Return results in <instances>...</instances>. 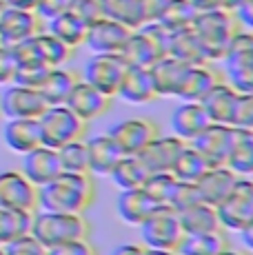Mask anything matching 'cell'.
<instances>
[{
  "label": "cell",
  "instance_id": "6da1fadb",
  "mask_svg": "<svg viewBox=\"0 0 253 255\" xmlns=\"http://www.w3.org/2000/svg\"><path fill=\"white\" fill-rule=\"evenodd\" d=\"M96 200V178L91 173L60 171L51 182L38 186V209L60 213H85Z\"/></svg>",
  "mask_w": 253,
  "mask_h": 255
},
{
  "label": "cell",
  "instance_id": "7a4b0ae2",
  "mask_svg": "<svg viewBox=\"0 0 253 255\" xmlns=\"http://www.w3.org/2000/svg\"><path fill=\"white\" fill-rule=\"evenodd\" d=\"M191 29L202 47L204 60L220 62L231 38L242 27L238 22L233 9L220 7V9H209V11H198L191 22Z\"/></svg>",
  "mask_w": 253,
  "mask_h": 255
},
{
  "label": "cell",
  "instance_id": "3957f363",
  "mask_svg": "<svg viewBox=\"0 0 253 255\" xmlns=\"http://www.w3.org/2000/svg\"><path fill=\"white\" fill-rule=\"evenodd\" d=\"M33 238L45 249L69 242L78 238H89V220L82 213H60V211H40L33 213L31 231Z\"/></svg>",
  "mask_w": 253,
  "mask_h": 255
},
{
  "label": "cell",
  "instance_id": "277c9868",
  "mask_svg": "<svg viewBox=\"0 0 253 255\" xmlns=\"http://www.w3.org/2000/svg\"><path fill=\"white\" fill-rule=\"evenodd\" d=\"M222 78L238 93H253V31L238 29L222 56Z\"/></svg>",
  "mask_w": 253,
  "mask_h": 255
},
{
  "label": "cell",
  "instance_id": "5b68a950",
  "mask_svg": "<svg viewBox=\"0 0 253 255\" xmlns=\"http://www.w3.org/2000/svg\"><path fill=\"white\" fill-rule=\"evenodd\" d=\"M38 125H40L42 144L58 149L71 140L85 138L89 122L80 120L67 105H49L38 118Z\"/></svg>",
  "mask_w": 253,
  "mask_h": 255
},
{
  "label": "cell",
  "instance_id": "8992f818",
  "mask_svg": "<svg viewBox=\"0 0 253 255\" xmlns=\"http://www.w3.org/2000/svg\"><path fill=\"white\" fill-rule=\"evenodd\" d=\"M169 36L171 31L162 27L160 22H144L142 27L133 29L123 49V56L133 67H151L158 58L167 53Z\"/></svg>",
  "mask_w": 253,
  "mask_h": 255
},
{
  "label": "cell",
  "instance_id": "52a82bcc",
  "mask_svg": "<svg viewBox=\"0 0 253 255\" xmlns=\"http://www.w3.org/2000/svg\"><path fill=\"white\" fill-rule=\"evenodd\" d=\"M138 229H140V242L147 249L176 251L180 240L184 238L178 211L171 209L169 204H158Z\"/></svg>",
  "mask_w": 253,
  "mask_h": 255
},
{
  "label": "cell",
  "instance_id": "ba28073f",
  "mask_svg": "<svg viewBox=\"0 0 253 255\" xmlns=\"http://www.w3.org/2000/svg\"><path fill=\"white\" fill-rule=\"evenodd\" d=\"M126 69H129V62L123 53H94L85 65L82 80L89 82L105 96L116 98Z\"/></svg>",
  "mask_w": 253,
  "mask_h": 255
},
{
  "label": "cell",
  "instance_id": "9c48e42d",
  "mask_svg": "<svg viewBox=\"0 0 253 255\" xmlns=\"http://www.w3.org/2000/svg\"><path fill=\"white\" fill-rule=\"evenodd\" d=\"M218 218L222 229L240 231L253 220V178H240L231 193L218 204Z\"/></svg>",
  "mask_w": 253,
  "mask_h": 255
},
{
  "label": "cell",
  "instance_id": "30bf717a",
  "mask_svg": "<svg viewBox=\"0 0 253 255\" xmlns=\"http://www.w3.org/2000/svg\"><path fill=\"white\" fill-rule=\"evenodd\" d=\"M107 133L118 144L123 155H138L155 135H160V127L151 118H125L111 125Z\"/></svg>",
  "mask_w": 253,
  "mask_h": 255
},
{
  "label": "cell",
  "instance_id": "8fae6325",
  "mask_svg": "<svg viewBox=\"0 0 253 255\" xmlns=\"http://www.w3.org/2000/svg\"><path fill=\"white\" fill-rule=\"evenodd\" d=\"M42 31V20L33 9L11 7L0 0V42L2 45H18L27 38Z\"/></svg>",
  "mask_w": 253,
  "mask_h": 255
},
{
  "label": "cell",
  "instance_id": "7c38bea8",
  "mask_svg": "<svg viewBox=\"0 0 253 255\" xmlns=\"http://www.w3.org/2000/svg\"><path fill=\"white\" fill-rule=\"evenodd\" d=\"M0 207L16 211H38V186L22 171H0Z\"/></svg>",
  "mask_w": 253,
  "mask_h": 255
},
{
  "label": "cell",
  "instance_id": "4fadbf2b",
  "mask_svg": "<svg viewBox=\"0 0 253 255\" xmlns=\"http://www.w3.org/2000/svg\"><path fill=\"white\" fill-rule=\"evenodd\" d=\"M233 133H236V127L209 122L189 144L202 155L204 162L209 166H220L227 162L229 149H231V142H233Z\"/></svg>",
  "mask_w": 253,
  "mask_h": 255
},
{
  "label": "cell",
  "instance_id": "5bb4252c",
  "mask_svg": "<svg viewBox=\"0 0 253 255\" xmlns=\"http://www.w3.org/2000/svg\"><path fill=\"white\" fill-rule=\"evenodd\" d=\"M47 102L42 93L33 87L9 85L0 96V116H7L9 120H20V118H40L47 109Z\"/></svg>",
  "mask_w": 253,
  "mask_h": 255
},
{
  "label": "cell",
  "instance_id": "9a60e30c",
  "mask_svg": "<svg viewBox=\"0 0 253 255\" xmlns=\"http://www.w3.org/2000/svg\"><path fill=\"white\" fill-rule=\"evenodd\" d=\"M129 36L131 29H126L125 24L100 16L87 27L85 47L91 53H123Z\"/></svg>",
  "mask_w": 253,
  "mask_h": 255
},
{
  "label": "cell",
  "instance_id": "2e32d148",
  "mask_svg": "<svg viewBox=\"0 0 253 255\" xmlns=\"http://www.w3.org/2000/svg\"><path fill=\"white\" fill-rule=\"evenodd\" d=\"M220 80H225V78H222V71L216 67V62L189 65L176 91V98L182 102H200L209 93V89Z\"/></svg>",
  "mask_w": 253,
  "mask_h": 255
},
{
  "label": "cell",
  "instance_id": "e0dca14e",
  "mask_svg": "<svg viewBox=\"0 0 253 255\" xmlns=\"http://www.w3.org/2000/svg\"><path fill=\"white\" fill-rule=\"evenodd\" d=\"M111 100H114V98L105 96V93L98 91L96 87H91L89 82L78 80L74 85V89L69 91V96H67L65 105L69 107L80 120L91 122L109 111Z\"/></svg>",
  "mask_w": 253,
  "mask_h": 255
},
{
  "label": "cell",
  "instance_id": "ac0fdd59",
  "mask_svg": "<svg viewBox=\"0 0 253 255\" xmlns=\"http://www.w3.org/2000/svg\"><path fill=\"white\" fill-rule=\"evenodd\" d=\"M116 98L125 100L126 105H149V102L158 100V93H155L149 67L129 65V69H126L123 82L118 87Z\"/></svg>",
  "mask_w": 253,
  "mask_h": 255
},
{
  "label": "cell",
  "instance_id": "d6986e66",
  "mask_svg": "<svg viewBox=\"0 0 253 255\" xmlns=\"http://www.w3.org/2000/svg\"><path fill=\"white\" fill-rule=\"evenodd\" d=\"M184 144H187V142L176 138L173 133L171 135L160 133V135H155V138L149 142L138 155L151 173L171 171V166H173V162H176V158L180 155V151L184 149Z\"/></svg>",
  "mask_w": 253,
  "mask_h": 255
},
{
  "label": "cell",
  "instance_id": "ffe728a7",
  "mask_svg": "<svg viewBox=\"0 0 253 255\" xmlns=\"http://www.w3.org/2000/svg\"><path fill=\"white\" fill-rule=\"evenodd\" d=\"M238 100H240V93L233 89L227 80H220L218 85H213L209 89V93L200 100V105L204 107V111H207L211 122L233 127V116H236Z\"/></svg>",
  "mask_w": 253,
  "mask_h": 255
},
{
  "label": "cell",
  "instance_id": "44dd1931",
  "mask_svg": "<svg viewBox=\"0 0 253 255\" xmlns=\"http://www.w3.org/2000/svg\"><path fill=\"white\" fill-rule=\"evenodd\" d=\"M20 171L36 186H42V184L51 182V180L62 171L60 169V160H58V151L51 149V146H45V144L27 151Z\"/></svg>",
  "mask_w": 253,
  "mask_h": 255
},
{
  "label": "cell",
  "instance_id": "7402d4cb",
  "mask_svg": "<svg viewBox=\"0 0 253 255\" xmlns=\"http://www.w3.org/2000/svg\"><path fill=\"white\" fill-rule=\"evenodd\" d=\"M238 180H240V175L233 173L227 164H220V166H209L196 184L204 202L218 207L231 193V189L236 186Z\"/></svg>",
  "mask_w": 253,
  "mask_h": 255
},
{
  "label": "cell",
  "instance_id": "603a6c76",
  "mask_svg": "<svg viewBox=\"0 0 253 255\" xmlns=\"http://www.w3.org/2000/svg\"><path fill=\"white\" fill-rule=\"evenodd\" d=\"M209 122L211 120L200 102H180L171 114V133L184 142H191Z\"/></svg>",
  "mask_w": 253,
  "mask_h": 255
},
{
  "label": "cell",
  "instance_id": "cb8c5ba5",
  "mask_svg": "<svg viewBox=\"0 0 253 255\" xmlns=\"http://www.w3.org/2000/svg\"><path fill=\"white\" fill-rule=\"evenodd\" d=\"M187 67H189L187 62L178 60V58L169 56V53H164L162 58H158V60L149 67L158 98H176V91H178L180 82H182V76H184V71H187Z\"/></svg>",
  "mask_w": 253,
  "mask_h": 255
},
{
  "label": "cell",
  "instance_id": "d4e9b609",
  "mask_svg": "<svg viewBox=\"0 0 253 255\" xmlns=\"http://www.w3.org/2000/svg\"><path fill=\"white\" fill-rule=\"evenodd\" d=\"M158 207L142 189H126L120 191L116 198V213L129 227H140L144 220L149 218V213Z\"/></svg>",
  "mask_w": 253,
  "mask_h": 255
},
{
  "label": "cell",
  "instance_id": "484cf974",
  "mask_svg": "<svg viewBox=\"0 0 253 255\" xmlns=\"http://www.w3.org/2000/svg\"><path fill=\"white\" fill-rule=\"evenodd\" d=\"M87 151H89V173L98 175V178H109L111 169L116 166L120 158H123V151L118 149L109 133H100L96 138L87 140Z\"/></svg>",
  "mask_w": 253,
  "mask_h": 255
},
{
  "label": "cell",
  "instance_id": "4316f807",
  "mask_svg": "<svg viewBox=\"0 0 253 255\" xmlns=\"http://www.w3.org/2000/svg\"><path fill=\"white\" fill-rule=\"evenodd\" d=\"M2 138L7 142V146L16 153L25 155L27 151L36 149L42 144L40 140V125L38 118H20V120H9L4 125Z\"/></svg>",
  "mask_w": 253,
  "mask_h": 255
},
{
  "label": "cell",
  "instance_id": "83f0119b",
  "mask_svg": "<svg viewBox=\"0 0 253 255\" xmlns=\"http://www.w3.org/2000/svg\"><path fill=\"white\" fill-rule=\"evenodd\" d=\"M180 227L184 235L189 233H211V231H222L220 218H218V209L209 202H196L193 207H187L178 211Z\"/></svg>",
  "mask_w": 253,
  "mask_h": 255
},
{
  "label": "cell",
  "instance_id": "f1b7e54d",
  "mask_svg": "<svg viewBox=\"0 0 253 255\" xmlns=\"http://www.w3.org/2000/svg\"><path fill=\"white\" fill-rule=\"evenodd\" d=\"M80 80V76L74 69H67V67H51L47 71L45 80L40 82L38 91L42 93L47 105H65L69 91L74 89V85Z\"/></svg>",
  "mask_w": 253,
  "mask_h": 255
},
{
  "label": "cell",
  "instance_id": "f546056e",
  "mask_svg": "<svg viewBox=\"0 0 253 255\" xmlns=\"http://www.w3.org/2000/svg\"><path fill=\"white\" fill-rule=\"evenodd\" d=\"M233 173L240 178H253V131L251 129H238L233 133L231 149H229L227 162Z\"/></svg>",
  "mask_w": 253,
  "mask_h": 255
},
{
  "label": "cell",
  "instance_id": "4dcf8cb0",
  "mask_svg": "<svg viewBox=\"0 0 253 255\" xmlns=\"http://www.w3.org/2000/svg\"><path fill=\"white\" fill-rule=\"evenodd\" d=\"M102 16L125 24L126 29H138L147 22L142 0H100Z\"/></svg>",
  "mask_w": 253,
  "mask_h": 255
},
{
  "label": "cell",
  "instance_id": "1f68e13d",
  "mask_svg": "<svg viewBox=\"0 0 253 255\" xmlns=\"http://www.w3.org/2000/svg\"><path fill=\"white\" fill-rule=\"evenodd\" d=\"M47 22H49L47 24V31L51 36H56L60 42H65L67 47L78 49L80 45H85V36H87V27L89 24L82 22L74 11H62Z\"/></svg>",
  "mask_w": 253,
  "mask_h": 255
},
{
  "label": "cell",
  "instance_id": "d6a6232c",
  "mask_svg": "<svg viewBox=\"0 0 253 255\" xmlns=\"http://www.w3.org/2000/svg\"><path fill=\"white\" fill-rule=\"evenodd\" d=\"M149 173H151V171L144 166L140 155H123V158L116 162L114 169H111L109 178L120 191H126V189H142Z\"/></svg>",
  "mask_w": 253,
  "mask_h": 255
},
{
  "label": "cell",
  "instance_id": "836d02e7",
  "mask_svg": "<svg viewBox=\"0 0 253 255\" xmlns=\"http://www.w3.org/2000/svg\"><path fill=\"white\" fill-rule=\"evenodd\" d=\"M225 247H229L225 229L211 233H189L180 240L176 253L178 255H218Z\"/></svg>",
  "mask_w": 253,
  "mask_h": 255
},
{
  "label": "cell",
  "instance_id": "e575fe53",
  "mask_svg": "<svg viewBox=\"0 0 253 255\" xmlns=\"http://www.w3.org/2000/svg\"><path fill=\"white\" fill-rule=\"evenodd\" d=\"M167 53L178 60L187 62V65H198V62H207L204 60L202 47L198 42L196 33H193L191 24L184 29H178V31H171L169 36V45H167Z\"/></svg>",
  "mask_w": 253,
  "mask_h": 255
},
{
  "label": "cell",
  "instance_id": "d590c367",
  "mask_svg": "<svg viewBox=\"0 0 253 255\" xmlns=\"http://www.w3.org/2000/svg\"><path fill=\"white\" fill-rule=\"evenodd\" d=\"M33 45H36L38 58L45 62L47 67H62L71 56H74V49L67 47L65 42H60L56 36H51L49 31H38L36 36H31Z\"/></svg>",
  "mask_w": 253,
  "mask_h": 255
},
{
  "label": "cell",
  "instance_id": "8d00e7d4",
  "mask_svg": "<svg viewBox=\"0 0 253 255\" xmlns=\"http://www.w3.org/2000/svg\"><path fill=\"white\" fill-rule=\"evenodd\" d=\"M33 213L31 211H16L0 207V247L13 242L20 235H27L31 231Z\"/></svg>",
  "mask_w": 253,
  "mask_h": 255
},
{
  "label": "cell",
  "instance_id": "74e56055",
  "mask_svg": "<svg viewBox=\"0 0 253 255\" xmlns=\"http://www.w3.org/2000/svg\"><path fill=\"white\" fill-rule=\"evenodd\" d=\"M207 169H209V164L204 162V158L187 142L171 166V173L178 182H198Z\"/></svg>",
  "mask_w": 253,
  "mask_h": 255
},
{
  "label": "cell",
  "instance_id": "f35d334b",
  "mask_svg": "<svg viewBox=\"0 0 253 255\" xmlns=\"http://www.w3.org/2000/svg\"><path fill=\"white\" fill-rule=\"evenodd\" d=\"M58 160L60 169L69 173H89V151H87V140L78 138L67 144L58 146Z\"/></svg>",
  "mask_w": 253,
  "mask_h": 255
},
{
  "label": "cell",
  "instance_id": "ab89813d",
  "mask_svg": "<svg viewBox=\"0 0 253 255\" xmlns=\"http://www.w3.org/2000/svg\"><path fill=\"white\" fill-rule=\"evenodd\" d=\"M196 7L191 4V0H167L162 13L155 22H160L167 31H178V29H184L193 22L196 18Z\"/></svg>",
  "mask_w": 253,
  "mask_h": 255
},
{
  "label": "cell",
  "instance_id": "60d3db41",
  "mask_svg": "<svg viewBox=\"0 0 253 255\" xmlns=\"http://www.w3.org/2000/svg\"><path fill=\"white\" fill-rule=\"evenodd\" d=\"M176 184L178 180L173 178L171 171H160V173H149V178L142 184V191L155 204H169L173 191H176Z\"/></svg>",
  "mask_w": 253,
  "mask_h": 255
},
{
  "label": "cell",
  "instance_id": "b9f144b4",
  "mask_svg": "<svg viewBox=\"0 0 253 255\" xmlns=\"http://www.w3.org/2000/svg\"><path fill=\"white\" fill-rule=\"evenodd\" d=\"M49 69L51 67H47L45 62H18V69H16V76H13L11 85H22V87H33V89H38Z\"/></svg>",
  "mask_w": 253,
  "mask_h": 255
},
{
  "label": "cell",
  "instance_id": "7bdbcfd3",
  "mask_svg": "<svg viewBox=\"0 0 253 255\" xmlns=\"http://www.w3.org/2000/svg\"><path fill=\"white\" fill-rule=\"evenodd\" d=\"M196 202H202V195H200V191H198V184L196 182H178L171 200H169V207L176 209V211H182L187 207H193Z\"/></svg>",
  "mask_w": 253,
  "mask_h": 255
},
{
  "label": "cell",
  "instance_id": "ee69618b",
  "mask_svg": "<svg viewBox=\"0 0 253 255\" xmlns=\"http://www.w3.org/2000/svg\"><path fill=\"white\" fill-rule=\"evenodd\" d=\"M4 255H47V249L31 233H27L4 244Z\"/></svg>",
  "mask_w": 253,
  "mask_h": 255
},
{
  "label": "cell",
  "instance_id": "f6af8a7d",
  "mask_svg": "<svg viewBox=\"0 0 253 255\" xmlns=\"http://www.w3.org/2000/svg\"><path fill=\"white\" fill-rule=\"evenodd\" d=\"M47 255H98V253H96L94 244L89 242V238H78V240L56 244V247H49Z\"/></svg>",
  "mask_w": 253,
  "mask_h": 255
},
{
  "label": "cell",
  "instance_id": "bcb514c9",
  "mask_svg": "<svg viewBox=\"0 0 253 255\" xmlns=\"http://www.w3.org/2000/svg\"><path fill=\"white\" fill-rule=\"evenodd\" d=\"M233 127L253 131V93H240L236 116H233Z\"/></svg>",
  "mask_w": 253,
  "mask_h": 255
},
{
  "label": "cell",
  "instance_id": "7dc6e473",
  "mask_svg": "<svg viewBox=\"0 0 253 255\" xmlns=\"http://www.w3.org/2000/svg\"><path fill=\"white\" fill-rule=\"evenodd\" d=\"M16 69H18V60L16 53H13V47L0 42V85H11Z\"/></svg>",
  "mask_w": 253,
  "mask_h": 255
},
{
  "label": "cell",
  "instance_id": "c3c4849f",
  "mask_svg": "<svg viewBox=\"0 0 253 255\" xmlns=\"http://www.w3.org/2000/svg\"><path fill=\"white\" fill-rule=\"evenodd\" d=\"M69 11H74L82 22L91 24L96 18L102 16V9H100V0H71V7Z\"/></svg>",
  "mask_w": 253,
  "mask_h": 255
},
{
  "label": "cell",
  "instance_id": "681fc988",
  "mask_svg": "<svg viewBox=\"0 0 253 255\" xmlns=\"http://www.w3.org/2000/svg\"><path fill=\"white\" fill-rule=\"evenodd\" d=\"M69 7H71V0H36L33 11L38 13L40 20H51L58 13L69 11Z\"/></svg>",
  "mask_w": 253,
  "mask_h": 255
},
{
  "label": "cell",
  "instance_id": "f907efd6",
  "mask_svg": "<svg viewBox=\"0 0 253 255\" xmlns=\"http://www.w3.org/2000/svg\"><path fill=\"white\" fill-rule=\"evenodd\" d=\"M236 18L242 29H251L253 31V0H242L236 9Z\"/></svg>",
  "mask_w": 253,
  "mask_h": 255
},
{
  "label": "cell",
  "instance_id": "816d5d0a",
  "mask_svg": "<svg viewBox=\"0 0 253 255\" xmlns=\"http://www.w3.org/2000/svg\"><path fill=\"white\" fill-rule=\"evenodd\" d=\"M142 2H144V16H147V22H153V20L160 18V13H162L167 0H142Z\"/></svg>",
  "mask_w": 253,
  "mask_h": 255
},
{
  "label": "cell",
  "instance_id": "f5cc1de1",
  "mask_svg": "<svg viewBox=\"0 0 253 255\" xmlns=\"http://www.w3.org/2000/svg\"><path fill=\"white\" fill-rule=\"evenodd\" d=\"M144 251H147V247L142 242H125L116 247L109 255H144Z\"/></svg>",
  "mask_w": 253,
  "mask_h": 255
},
{
  "label": "cell",
  "instance_id": "db71d44e",
  "mask_svg": "<svg viewBox=\"0 0 253 255\" xmlns=\"http://www.w3.org/2000/svg\"><path fill=\"white\" fill-rule=\"evenodd\" d=\"M227 0H191V4L196 7V11H209V9H220L225 7Z\"/></svg>",
  "mask_w": 253,
  "mask_h": 255
},
{
  "label": "cell",
  "instance_id": "11a10c76",
  "mask_svg": "<svg viewBox=\"0 0 253 255\" xmlns=\"http://www.w3.org/2000/svg\"><path fill=\"white\" fill-rule=\"evenodd\" d=\"M238 233H240L242 244L247 247V251H251V253H253V220H251L249 224H247V227H242Z\"/></svg>",
  "mask_w": 253,
  "mask_h": 255
},
{
  "label": "cell",
  "instance_id": "9f6ffc18",
  "mask_svg": "<svg viewBox=\"0 0 253 255\" xmlns=\"http://www.w3.org/2000/svg\"><path fill=\"white\" fill-rule=\"evenodd\" d=\"M7 4H11V7H22V9H33V4H36V0H4Z\"/></svg>",
  "mask_w": 253,
  "mask_h": 255
},
{
  "label": "cell",
  "instance_id": "6f0895ef",
  "mask_svg": "<svg viewBox=\"0 0 253 255\" xmlns=\"http://www.w3.org/2000/svg\"><path fill=\"white\" fill-rule=\"evenodd\" d=\"M218 255H253L251 251H242V249H231V247H225Z\"/></svg>",
  "mask_w": 253,
  "mask_h": 255
},
{
  "label": "cell",
  "instance_id": "680465c9",
  "mask_svg": "<svg viewBox=\"0 0 253 255\" xmlns=\"http://www.w3.org/2000/svg\"><path fill=\"white\" fill-rule=\"evenodd\" d=\"M144 255H176V251H162V249H147Z\"/></svg>",
  "mask_w": 253,
  "mask_h": 255
},
{
  "label": "cell",
  "instance_id": "91938a15",
  "mask_svg": "<svg viewBox=\"0 0 253 255\" xmlns=\"http://www.w3.org/2000/svg\"><path fill=\"white\" fill-rule=\"evenodd\" d=\"M240 2H242V0H227V2H225V7H229V9H236Z\"/></svg>",
  "mask_w": 253,
  "mask_h": 255
},
{
  "label": "cell",
  "instance_id": "94428289",
  "mask_svg": "<svg viewBox=\"0 0 253 255\" xmlns=\"http://www.w3.org/2000/svg\"><path fill=\"white\" fill-rule=\"evenodd\" d=\"M0 255H4V247H0Z\"/></svg>",
  "mask_w": 253,
  "mask_h": 255
},
{
  "label": "cell",
  "instance_id": "6125c7cd",
  "mask_svg": "<svg viewBox=\"0 0 253 255\" xmlns=\"http://www.w3.org/2000/svg\"><path fill=\"white\" fill-rule=\"evenodd\" d=\"M176 255H178V253H176Z\"/></svg>",
  "mask_w": 253,
  "mask_h": 255
}]
</instances>
